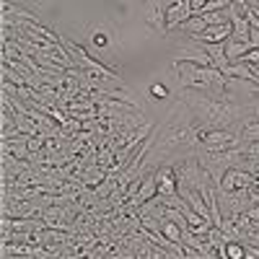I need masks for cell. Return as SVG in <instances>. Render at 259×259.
Masks as SVG:
<instances>
[{"instance_id": "5b68a950", "label": "cell", "mask_w": 259, "mask_h": 259, "mask_svg": "<svg viewBox=\"0 0 259 259\" xmlns=\"http://www.w3.org/2000/svg\"><path fill=\"white\" fill-rule=\"evenodd\" d=\"M231 34H233V24L226 21V24H210L200 36H194V39L197 41H226Z\"/></svg>"}, {"instance_id": "277c9868", "label": "cell", "mask_w": 259, "mask_h": 259, "mask_svg": "<svg viewBox=\"0 0 259 259\" xmlns=\"http://www.w3.org/2000/svg\"><path fill=\"white\" fill-rule=\"evenodd\" d=\"M192 13H194V11H192L189 3H179V0H177V3H171V6L166 8V29L174 31L179 24H184Z\"/></svg>"}, {"instance_id": "30bf717a", "label": "cell", "mask_w": 259, "mask_h": 259, "mask_svg": "<svg viewBox=\"0 0 259 259\" xmlns=\"http://www.w3.org/2000/svg\"><path fill=\"white\" fill-rule=\"evenodd\" d=\"M150 96H153V101H161V99H168V89L161 83H153L150 85Z\"/></svg>"}, {"instance_id": "3957f363", "label": "cell", "mask_w": 259, "mask_h": 259, "mask_svg": "<svg viewBox=\"0 0 259 259\" xmlns=\"http://www.w3.org/2000/svg\"><path fill=\"white\" fill-rule=\"evenodd\" d=\"M156 182H158V194H163V197H174V194H179L177 168H174V163H171V161L156 166Z\"/></svg>"}, {"instance_id": "7c38bea8", "label": "cell", "mask_w": 259, "mask_h": 259, "mask_svg": "<svg viewBox=\"0 0 259 259\" xmlns=\"http://www.w3.org/2000/svg\"><path fill=\"white\" fill-rule=\"evenodd\" d=\"M241 60H244L246 65H259V47H249Z\"/></svg>"}, {"instance_id": "6da1fadb", "label": "cell", "mask_w": 259, "mask_h": 259, "mask_svg": "<svg viewBox=\"0 0 259 259\" xmlns=\"http://www.w3.org/2000/svg\"><path fill=\"white\" fill-rule=\"evenodd\" d=\"M239 145H241V138L236 135L233 127H210L200 148H205V150H231V148H239Z\"/></svg>"}, {"instance_id": "ba28073f", "label": "cell", "mask_w": 259, "mask_h": 259, "mask_svg": "<svg viewBox=\"0 0 259 259\" xmlns=\"http://www.w3.org/2000/svg\"><path fill=\"white\" fill-rule=\"evenodd\" d=\"M148 24L153 26L156 31H163V34H168V29H166V11L158 6L156 11H150V16H148Z\"/></svg>"}, {"instance_id": "7a4b0ae2", "label": "cell", "mask_w": 259, "mask_h": 259, "mask_svg": "<svg viewBox=\"0 0 259 259\" xmlns=\"http://www.w3.org/2000/svg\"><path fill=\"white\" fill-rule=\"evenodd\" d=\"M256 182V177L251 174L249 168H244V166H231L226 174H223V179L215 184V189H223V192H233V189H249L251 184Z\"/></svg>"}, {"instance_id": "8992f818", "label": "cell", "mask_w": 259, "mask_h": 259, "mask_svg": "<svg viewBox=\"0 0 259 259\" xmlns=\"http://www.w3.org/2000/svg\"><path fill=\"white\" fill-rule=\"evenodd\" d=\"M207 26H210V24L205 21V16H202V13H192V16L184 21V24H179L177 29H179L182 34H187V39H194V36H200Z\"/></svg>"}, {"instance_id": "52a82bcc", "label": "cell", "mask_w": 259, "mask_h": 259, "mask_svg": "<svg viewBox=\"0 0 259 259\" xmlns=\"http://www.w3.org/2000/svg\"><path fill=\"white\" fill-rule=\"evenodd\" d=\"M226 55H228V62H239L244 55H246V50L251 47V41H239V39H233V36H228L226 41Z\"/></svg>"}, {"instance_id": "8fae6325", "label": "cell", "mask_w": 259, "mask_h": 259, "mask_svg": "<svg viewBox=\"0 0 259 259\" xmlns=\"http://www.w3.org/2000/svg\"><path fill=\"white\" fill-rule=\"evenodd\" d=\"M96 163H99V166H104L106 171H109V166H112V148H104L101 153L96 156Z\"/></svg>"}, {"instance_id": "4fadbf2b", "label": "cell", "mask_w": 259, "mask_h": 259, "mask_svg": "<svg viewBox=\"0 0 259 259\" xmlns=\"http://www.w3.org/2000/svg\"><path fill=\"white\" fill-rule=\"evenodd\" d=\"M205 3H207V0H192V11H194V13H200V11L205 8Z\"/></svg>"}, {"instance_id": "9c48e42d", "label": "cell", "mask_w": 259, "mask_h": 259, "mask_svg": "<svg viewBox=\"0 0 259 259\" xmlns=\"http://www.w3.org/2000/svg\"><path fill=\"white\" fill-rule=\"evenodd\" d=\"M226 259H246L244 241H228L226 244Z\"/></svg>"}]
</instances>
